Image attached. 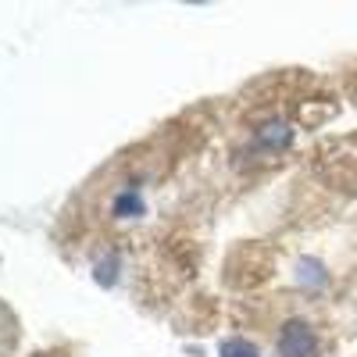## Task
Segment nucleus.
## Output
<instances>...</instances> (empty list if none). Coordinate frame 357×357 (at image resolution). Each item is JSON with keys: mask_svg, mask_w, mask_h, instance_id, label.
Listing matches in <instances>:
<instances>
[{"mask_svg": "<svg viewBox=\"0 0 357 357\" xmlns=\"http://www.w3.org/2000/svg\"><path fill=\"white\" fill-rule=\"evenodd\" d=\"M279 357H318V336L304 318H289L279 329Z\"/></svg>", "mask_w": 357, "mask_h": 357, "instance_id": "f257e3e1", "label": "nucleus"}, {"mask_svg": "<svg viewBox=\"0 0 357 357\" xmlns=\"http://www.w3.org/2000/svg\"><path fill=\"white\" fill-rule=\"evenodd\" d=\"M118 268H122V257H118V254H107L104 261H97V268H93V279H97L104 289H111V286L118 282Z\"/></svg>", "mask_w": 357, "mask_h": 357, "instance_id": "39448f33", "label": "nucleus"}, {"mask_svg": "<svg viewBox=\"0 0 357 357\" xmlns=\"http://www.w3.org/2000/svg\"><path fill=\"white\" fill-rule=\"evenodd\" d=\"M143 211H146V204H143V193H139V190L118 193L114 204H111V215H114V218H139Z\"/></svg>", "mask_w": 357, "mask_h": 357, "instance_id": "f03ea898", "label": "nucleus"}, {"mask_svg": "<svg viewBox=\"0 0 357 357\" xmlns=\"http://www.w3.org/2000/svg\"><path fill=\"white\" fill-rule=\"evenodd\" d=\"M296 279H301V286H307V289H321L325 279H329V272H325V264L318 257H301V264H296Z\"/></svg>", "mask_w": 357, "mask_h": 357, "instance_id": "7ed1b4c3", "label": "nucleus"}, {"mask_svg": "<svg viewBox=\"0 0 357 357\" xmlns=\"http://www.w3.org/2000/svg\"><path fill=\"white\" fill-rule=\"evenodd\" d=\"M218 357H261V350L243 336H229L218 343Z\"/></svg>", "mask_w": 357, "mask_h": 357, "instance_id": "20e7f679", "label": "nucleus"}]
</instances>
